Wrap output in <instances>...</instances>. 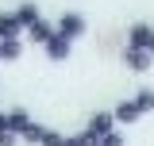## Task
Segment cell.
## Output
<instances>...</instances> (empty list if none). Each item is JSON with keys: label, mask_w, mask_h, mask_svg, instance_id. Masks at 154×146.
<instances>
[{"label": "cell", "mask_w": 154, "mask_h": 146, "mask_svg": "<svg viewBox=\"0 0 154 146\" xmlns=\"http://www.w3.org/2000/svg\"><path fill=\"white\" fill-rule=\"evenodd\" d=\"M112 127H116V111H96L93 119H89V127L81 131L85 146H100V138H104V135H112Z\"/></svg>", "instance_id": "cell-1"}, {"label": "cell", "mask_w": 154, "mask_h": 146, "mask_svg": "<svg viewBox=\"0 0 154 146\" xmlns=\"http://www.w3.org/2000/svg\"><path fill=\"white\" fill-rule=\"evenodd\" d=\"M54 27H58V35H62V38L73 42V38H81L85 31H89V19L81 16V12H62V19H58Z\"/></svg>", "instance_id": "cell-2"}, {"label": "cell", "mask_w": 154, "mask_h": 146, "mask_svg": "<svg viewBox=\"0 0 154 146\" xmlns=\"http://www.w3.org/2000/svg\"><path fill=\"white\" fill-rule=\"evenodd\" d=\"M150 42H154V27H150V23H131L127 46H135V50H150Z\"/></svg>", "instance_id": "cell-3"}, {"label": "cell", "mask_w": 154, "mask_h": 146, "mask_svg": "<svg viewBox=\"0 0 154 146\" xmlns=\"http://www.w3.org/2000/svg\"><path fill=\"white\" fill-rule=\"evenodd\" d=\"M123 62H127V69H135V73H143V69H150V50H135V46H127L123 50Z\"/></svg>", "instance_id": "cell-4"}, {"label": "cell", "mask_w": 154, "mask_h": 146, "mask_svg": "<svg viewBox=\"0 0 154 146\" xmlns=\"http://www.w3.org/2000/svg\"><path fill=\"white\" fill-rule=\"evenodd\" d=\"M69 50H73V42H69V38H62V35H54L50 42H46V58H50V62H66Z\"/></svg>", "instance_id": "cell-5"}, {"label": "cell", "mask_w": 154, "mask_h": 146, "mask_svg": "<svg viewBox=\"0 0 154 146\" xmlns=\"http://www.w3.org/2000/svg\"><path fill=\"white\" fill-rule=\"evenodd\" d=\"M31 123H35V119H31L23 108H12V111H8V131H12L16 138H23V131L31 127Z\"/></svg>", "instance_id": "cell-6"}, {"label": "cell", "mask_w": 154, "mask_h": 146, "mask_svg": "<svg viewBox=\"0 0 154 146\" xmlns=\"http://www.w3.org/2000/svg\"><path fill=\"white\" fill-rule=\"evenodd\" d=\"M23 23L16 19V12H0V38H19Z\"/></svg>", "instance_id": "cell-7"}, {"label": "cell", "mask_w": 154, "mask_h": 146, "mask_svg": "<svg viewBox=\"0 0 154 146\" xmlns=\"http://www.w3.org/2000/svg\"><path fill=\"white\" fill-rule=\"evenodd\" d=\"M139 115H143V111H139L135 100H119V104H116V123H135Z\"/></svg>", "instance_id": "cell-8"}, {"label": "cell", "mask_w": 154, "mask_h": 146, "mask_svg": "<svg viewBox=\"0 0 154 146\" xmlns=\"http://www.w3.org/2000/svg\"><path fill=\"white\" fill-rule=\"evenodd\" d=\"M27 35L35 38V42H42V46H46V42H50V38L58 35V27H54V23H46V19H38L35 27H27Z\"/></svg>", "instance_id": "cell-9"}, {"label": "cell", "mask_w": 154, "mask_h": 146, "mask_svg": "<svg viewBox=\"0 0 154 146\" xmlns=\"http://www.w3.org/2000/svg\"><path fill=\"white\" fill-rule=\"evenodd\" d=\"M16 19L23 23V31H27V27H35L42 16H38V8H35V4H19V8H16Z\"/></svg>", "instance_id": "cell-10"}, {"label": "cell", "mask_w": 154, "mask_h": 146, "mask_svg": "<svg viewBox=\"0 0 154 146\" xmlns=\"http://www.w3.org/2000/svg\"><path fill=\"white\" fill-rule=\"evenodd\" d=\"M19 54H23V42H19V38H4V46H0V58H4V62H16Z\"/></svg>", "instance_id": "cell-11"}, {"label": "cell", "mask_w": 154, "mask_h": 146, "mask_svg": "<svg viewBox=\"0 0 154 146\" xmlns=\"http://www.w3.org/2000/svg\"><path fill=\"white\" fill-rule=\"evenodd\" d=\"M131 100L139 104V111H143V115H146V111H154V89H139Z\"/></svg>", "instance_id": "cell-12"}, {"label": "cell", "mask_w": 154, "mask_h": 146, "mask_svg": "<svg viewBox=\"0 0 154 146\" xmlns=\"http://www.w3.org/2000/svg\"><path fill=\"white\" fill-rule=\"evenodd\" d=\"M42 135H46V127H42V123H31V127H27V131H23V142H42Z\"/></svg>", "instance_id": "cell-13"}, {"label": "cell", "mask_w": 154, "mask_h": 146, "mask_svg": "<svg viewBox=\"0 0 154 146\" xmlns=\"http://www.w3.org/2000/svg\"><path fill=\"white\" fill-rule=\"evenodd\" d=\"M38 146H66V135H62V131H50L46 127V135H42V142Z\"/></svg>", "instance_id": "cell-14"}, {"label": "cell", "mask_w": 154, "mask_h": 146, "mask_svg": "<svg viewBox=\"0 0 154 146\" xmlns=\"http://www.w3.org/2000/svg\"><path fill=\"white\" fill-rule=\"evenodd\" d=\"M100 146H123V135L112 131V135H104V138H100Z\"/></svg>", "instance_id": "cell-15"}, {"label": "cell", "mask_w": 154, "mask_h": 146, "mask_svg": "<svg viewBox=\"0 0 154 146\" xmlns=\"http://www.w3.org/2000/svg\"><path fill=\"white\" fill-rule=\"evenodd\" d=\"M66 146H85V138L81 135H66Z\"/></svg>", "instance_id": "cell-16"}, {"label": "cell", "mask_w": 154, "mask_h": 146, "mask_svg": "<svg viewBox=\"0 0 154 146\" xmlns=\"http://www.w3.org/2000/svg\"><path fill=\"white\" fill-rule=\"evenodd\" d=\"M0 135H12L8 131V111H0Z\"/></svg>", "instance_id": "cell-17"}, {"label": "cell", "mask_w": 154, "mask_h": 146, "mask_svg": "<svg viewBox=\"0 0 154 146\" xmlns=\"http://www.w3.org/2000/svg\"><path fill=\"white\" fill-rule=\"evenodd\" d=\"M0 146H16V135H0Z\"/></svg>", "instance_id": "cell-18"}, {"label": "cell", "mask_w": 154, "mask_h": 146, "mask_svg": "<svg viewBox=\"0 0 154 146\" xmlns=\"http://www.w3.org/2000/svg\"><path fill=\"white\" fill-rule=\"evenodd\" d=\"M150 58H154V42H150Z\"/></svg>", "instance_id": "cell-19"}, {"label": "cell", "mask_w": 154, "mask_h": 146, "mask_svg": "<svg viewBox=\"0 0 154 146\" xmlns=\"http://www.w3.org/2000/svg\"><path fill=\"white\" fill-rule=\"evenodd\" d=\"M0 46H4V38H0Z\"/></svg>", "instance_id": "cell-20"}]
</instances>
